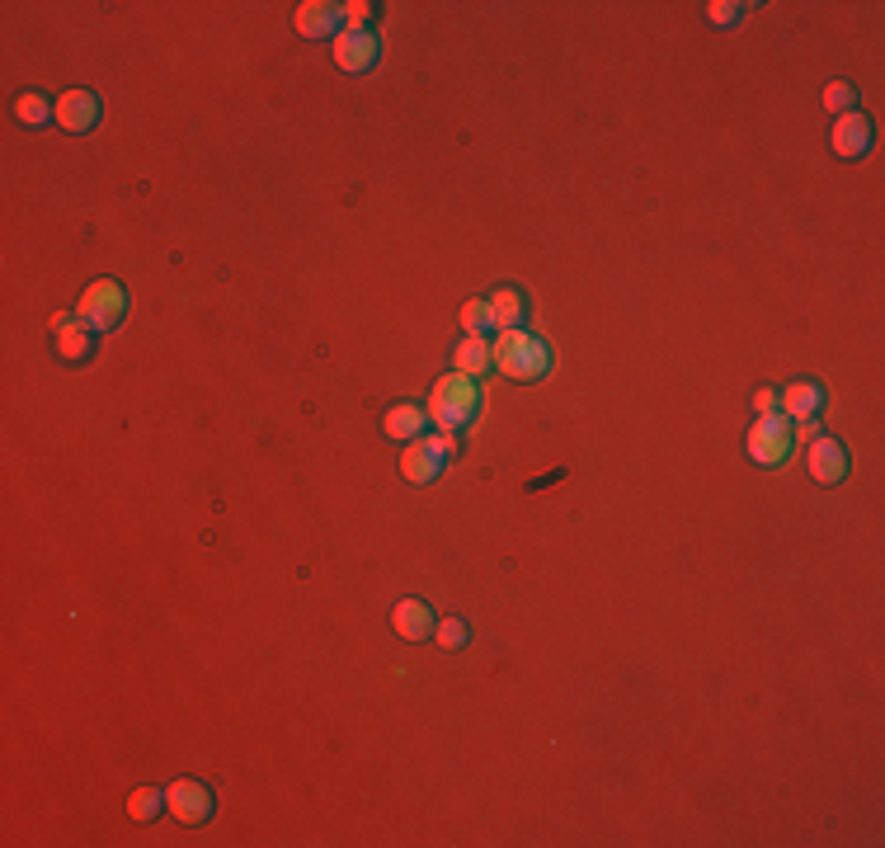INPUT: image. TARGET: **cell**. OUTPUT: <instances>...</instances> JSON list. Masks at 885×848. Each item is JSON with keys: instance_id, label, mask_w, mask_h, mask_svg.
Instances as JSON below:
<instances>
[{"instance_id": "1", "label": "cell", "mask_w": 885, "mask_h": 848, "mask_svg": "<svg viewBox=\"0 0 885 848\" xmlns=\"http://www.w3.org/2000/svg\"><path fill=\"white\" fill-rule=\"evenodd\" d=\"M429 424H438L442 434H457V429H466L471 420H476V410H481V387H476V377H466V373H448V377H438L434 382V391H429Z\"/></svg>"}, {"instance_id": "2", "label": "cell", "mask_w": 885, "mask_h": 848, "mask_svg": "<svg viewBox=\"0 0 885 848\" xmlns=\"http://www.w3.org/2000/svg\"><path fill=\"white\" fill-rule=\"evenodd\" d=\"M495 367L504 377H547V367H551V349L541 345L537 335H527L523 325L519 331H499V339H495Z\"/></svg>"}, {"instance_id": "3", "label": "cell", "mask_w": 885, "mask_h": 848, "mask_svg": "<svg viewBox=\"0 0 885 848\" xmlns=\"http://www.w3.org/2000/svg\"><path fill=\"white\" fill-rule=\"evenodd\" d=\"M452 452H457L452 434H424L415 444H406L401 472H406V481H415V486H429L434 476H442V466L452 462Z\"/></svg>"}, {"instance_id": "4", "label": "cell", "mask_w": 885, "mask_h": 848, "mask_svg": "<svg viewBox=\"0 0 885 848\" xmlns=\"http://www.w3.org/2000/svg\"><path fill=\"white\" fill-rule=\"evenodd\" d=\"M76 311H80V321L90 325V331H113V325L123 321V311H127V292H123V283H119V278H99V283H90Z\"/></svg>"}, {"instance_id": "5", "label": "cell", "mask_w": 885, "mask_h": 848, "mask_svg": "<svg viewBox=\"0 0 885 848\" xmlns=\"http://www.w3.org/2000/svg\"><path fill=\"white\" fill-rule=\"evenodd\" d=\"M749 452L759 466H777L787 462L791 452V424L777 415V410H768V415H759V424L749 429Z\"/></svg>"}, {"instance_id": "6", "label": "cell", "mask_w": 885, "mask_h": 848, "mask_svg": "<svg viewBox=\"0 0 885 848\" xmlns=\"http://www.w3.org/2000/svg\"><path fill=\"white\" fill-rule=\"evenodd\" d=\"M165 806L179 815V825H203L217 811V797H212V787L194 783V777H179L175 787H165Z\"/></svg>"}, {"instance_id": "7", "label": "cell", "mask_w": 885, "mask_h": 848, "mask_svg": "<svg viewBox=\"0 0 885 848\" xmlns=\"http://www.w3.org/2000/svg\"><path fill=\"white\" fill-rule=\"evenodd\" d=\"M331 52H335L339 66L359 76V71L377 66V34H373V28H345V34L331 42Z\"/></svg>"}, {"instance_id": "8", "label": "cell", "mask_w": 885, "mask_h": 848, "mask_svg": "<svg viewBox=\"0 0 885 848\" xmlns=\"http://www.w3.org/2000/svg\"><path fill=\"white\" fill-rule=\"evenodd\" d=\"M297 34L339 38L345 34V5H335V0H307V5H297Z\"/></svg>"}, {"instance_id": "9", "label": "cell", "mask_w": 885, "mask_h": 848, "mask_svg": "<svg viewBox=\"0 0 885 848\" xmlns=\"http://www.w3.org/2000/svg\"><path fill=\"white\" fill-rule=\"evenodd\" d=\"M99 113H104V104H99L95 90H66L57 99V123H62L66 133H90L99 123Z\"/></svg>"}, {"instance_id": "10", "label": "cell", "mask_w": 885, "mask_h": 848, "mask_svg": "<svg viewBox=\"0 0 885 848\" xmlns=\"http://www.w3.org/2000/svg\"><path fill=\"white\" fill-rule=\"evenodd\" d=\"M834 151L844 155V161H862V155L872 151V119H862L858 109H852V113H838V123H834Z\"/></svg>"}, {"instance_id": "11", "label": "cell", "mask_w": 885, "mask_h": 848, "mask_svg": "<svg viewBox=\"0 0 885 848\" xmlns=\"http://www.w3.org/2000/svg\"><path fill=\"white\" fill-rule=\"evenodd\" d=\"M806 458H810V476H815L820 486H838V481L848 476V448L838 444V438H815Z\"/></svg>"}, {"instance_id": "12", "label": "cell", "mask_w": 885, "mask_h": 848, "mask_svg": "<svg viewBox=\"0 0 885 848\" xmlns=\"http://www.w3.org/2000/svg\"><path fill=\"white\" fill-rule=\"evenodd\" d=\"M52 331H57V353H62L66 363H80L85 353H90V325H85L80 316H66V311H57L52 316Z\"/></svg>"}, {"instance_id": "13", "label": "cell", "mask_w": 885, "mask_h": 848, "mask_svg": "<svg viewBox=\"0 0 885 848\" xmlns=\"http://www.w3.org/2000/svg\"><path fill=\"white\" fill-rule=\"evenodd\" d=\"M782 415L796 420V424H806V420H820V410H824V391H820V382H791L787 391H782Z\"/></svg>"}, {"instance_id": "14", "label": "cell", "mask_w": 885, "mask_h": 848, "mask_svg": "<svg viewBox=\"0 0 885 848\" xmlns=\"http://www.w3.org/2000/svg\"><path fill=\"white\" fill-rule=\"evenodd\" d=\"M424 424H429V410L401 401V406H391V410H387L382 429H387V434L396 438V444H415V438H424Z\"/></svg>"}, {"instance_id": "15", "label": "cell", "mask_w": 885, "mask_h": 848, "mask_svg": "<svg viewBox=\"0 0 885 848\" xmlns=\"http://www.w3.org/2000/svg\"><path fill=\"white\" fill-rule=\"evenodd\" d=\"M391 622H396V632H401L406 641H420V636L434 632V608L424 603V599H401V603H396V613H391Z\"/></svg>"}, {"instance_id": "16", "label": "cell", "mask_w": 885, "mask_h": 848, "mask_svg": "<svg viewBox=\"0 0 885 848\" xmlns=\"http://www.w3.org/2000/svg\"><path fill=\"white\" fill-rule=\"evenodd\" d=\"M485 367H495V349H490V339H485V335H466L462 345H457V373L481 377Z\"/></svg>"}, {"instance_id": "17", "label": "cell", "mask_w": 885, "mask_h": 848, "mask_svg": "<svg viewBox=\"0 0 885 848\" xmlns=\"http://www.w3.org/2000/svg\"><path fill=\"white\" fill-rule=\"evenodd\" d=\"M485 302H490V316H495L499 331H519V325H523L527 302H523V292H519V288H499V292L485 297Z\"/></svg>"}, {"instance_id": "18", "label": "cell", "mask_w": 885, "mask_h": 848, "mask_svg": "<svg viewBox=\"0 0 885 848\" xmlns=\"http://www.w3.org/2000/svg\"><path fill=\"white\" fill-rule=\"evenodd\" d=\"M14 113H20V123H24V127H42L57 109H52L42 95H20V99H14Z\"/></svg>"}, {"instance_id": "19", "label": "cell", "mask_w": 885, "mask_h": 848, "mask_svg": "<svg viewBox=\"0 0 885 848\" xmlns=\"http://www.w3.org/2000/svg\"><path fill=\"white\" fill-rule=\"evenodd\" d=\"M462 325H466V335H485V331H495L490 302H481V297H471V302L462 307Z\"/></svg>"}, {"instance_id": "20", "label": "cell", "mask_w": 885, "mask_h": 848, "mask_svg": "<svg viewBox=\"0 0 885 848\" xmlns=\"http://www.w3.org/2000/svg\"><path fill=\"white\" fill-rule=\"evenodd\" d=\"M165 806V791L161 787H137L133 801H127V811H133V820H151L155 811Z\"/></svg>"}, {"instance_id": "21", "label": "cell", "mask_w": 885, "mask_h": 848, "mask_svg": "<svg viewBox=\"0 0 885 848\" xmlns=\"http://www.w3.org/2000/svg\"><path fill=\"white\" fill-rule=\"evenodd\" d=\"M434 636L442 641V650H462L466 646V622L462 618H442V622H434Z\"/></svg>"}, {"instance_id": "22", "label": "cell", "mask_w": 885, "mask_h": 848, "mask_svg": "<svg viewBox=\"0 0 885 848\" xmlns=\"http://www.w3.org/2000/svg\"><path fill=\"white\" fill-rule=\"evenodd\" d=\"M824 104H830L834 113H852V104H858V90H852L848 80H834L830 90H824Z\"/></svg>"}, {"instance_id": "23", "label": "cell", "mask_w": 885, "mask_h": 848, "mask_svg": "<svg viewBox=\"0 0 885 848\" xmlns=\"http://www.w3.org/2000/svg\"><path fill=\"white\" fill-rule=\"evenodd\" d=\"M739 10H745V5H735V0H716V5H707V20L711 24H735Z\"/></svg>"}, {"instance_id": "24", "label": "cell", "mask_w": 885, "mask_h": 848, "mask_svg": "<svg viewBox=\"0 0 885 848\" xmlns=\"http://www.w3.org/2000/svg\"><path fill=\"white\" fill-rule=\"evenodd\" d=\"M753 410H759V415L777 410V391H759V396H753Z\"/></svg>"}]
</instances>
